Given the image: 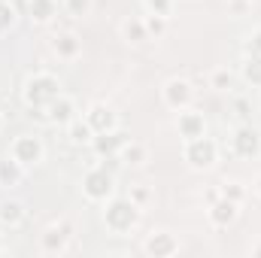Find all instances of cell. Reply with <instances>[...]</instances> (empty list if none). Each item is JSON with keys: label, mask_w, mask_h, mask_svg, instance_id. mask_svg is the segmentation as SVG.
<instances>
[{"label": "cell", "mask_w": 261, "mask_h": 258, "mask_svg": "<svg viewBox=\"0 0 261 258\" xmlns=\"http://www.w3.org/2000/svg\"><path fill=\"white\" fill-rule=\"evenodd\" d=\"M61 94H64L61 79L52 76V73H46V70L31 73V76L24 79V85H21V100H24V107L31 110V116H34V113H43V110H46L55 97H61Z\"/></svg>", "instance_id": "obj_1"}, {"label": "cell", "mask_w": 261, "mask_h": 258, "mask_svg": "<svg viewBox=\"0 0 261 258\" xmlns=\"http://www.w3.org/2000/svg\"><path fill=\"white\" fill-rule=\"evenodd\" d=\"M82 197L88 203H107L110 197H116V170L107 167L103 158H97L85 173H82Z\"/></svg>", "instance_id": "obj_2"}, {"label": "cell", "mask_w": 261, "mask_h": 258, "mask_svg": "<svg viewBox=\"0 0 261 258\" xmlns=\"http://www.w3.org/2000/svg\"><path fill=\"white\" fill-rule=\"evenodd\" d=\"M140 210L143 207H137L130 197H110L103 203V225H107V231L119 234V237L130 234L140 225Z\"/></svg>", "instance_id": "obj_3"}, {"label": "cell", "mask_w": 261, "mask_h": 258, "mask_svg": "<svg viewBox=\"0 0 261 258\" xmlns=\"http://www.w3.org/2000/svg\"><path fill=\"white\" fill-rule=\"evenodd\" d=\"M219 152L222 146L213 140V137H197V140H186L182 143V161L192 167V170H213L216 161H219Z\"/></svg>", "instance_id": "obj_4"}, {"label": "cell", "mask_w": 261, "mask_h": 258, "mask_svg": "<svg viewBox=\"0 0 261 258\" xmlns=\"http://www.w3.org/2000/svg\"><path fill=\"white\" fill-rule=\"evenodd\" d=\"M228 152L243 161L261 158V128H255L252 122H240L228 140Z\"/></svg>", "instance_id": "obj_5"}, {"label": "cell", "mask_w": 261, "mask_h": 258, "mask_svg": "<svg viewBox=\"0 0 261 258\" xmlns=\"http://www.w3.org/2000/svg\"><path fill=\"white\" fill-rule=\"evenodd\" d=\"M9 155L21 164V167H37V164H43L46 161V143L37 137V134H18V137H12V143H9Z\"/></svg>", "instance_id": "obj_6"}, {"label": "cell", "mask_w": 261, "mask_h": 258, "mask_svg": "<svg viewBox=\"0 0 261 258\" xmlns=\"http://www.w3.org/2000/svg\"><path fill=\"white\" fill-rule=\"evenodd\" d=\"M161 100H164L167 110L182 113V110L195 107V85L189 79H182V76H173V79H167L161 85Z\"/></svg>", "instance_id": "obj_7"}, {"label": "cell", "mask_w": 261, "mask_h": 258, "mask_svg": "<svg viewBox=\"0 0 261 258\" xmlns=\"http://www.w3.org/2000/svg\"><path fill=\"white\" fill-rule=\"evenodd\" d=\"M70 240H73V225L67 219H58L40 234V252L43 255H64Z\"/></svg>", "instance_id": "obj_8"}, {"label": "cell", "mask_w": 261, "mask_h": 258, "mask_svg": "<svg viewBox=\"0 0 261 258\" xmlns=\"http://www.w3.org/2000/svg\"><path fill=\"white\" fill-rule=\"evenodd\" d=\"M128 143H130V134L122 131V128H116V131H107V134H94L91 149H94L97 158H119V152H122Z\"/></svg>", "instance_id": "obj_9"}, {"label": "cell", "mask_w": 261, "mask_h": 258, "mask_svg": "<svg viewBox=\"0 0 261 258\" xmlns=\"http://www.w3.org/2000/svg\"><path fill=\"white\" fill-rule=\"evenodd\" d=\"M82 113H79V107H76V100L70 97V94H61V97H55L46 110H43V119L49 122V125H58V128H67L73 119H79Z\"/></svg>", "instance_id": "obj_10"}, {"label": "cell", "mask_w": 261, "mask_h": 258, "mask_svg": "<svg viewBox=\"0 0 261 258\" xmlns=\"http://www.w3.org/2000/svg\"><path fill=\"white\" fill-rule=\"evenodd\" d=\"M82 119L91 125V131H94V134H107V131L122 128L119 113H116L113 107H107V104H91V107L82 113Z\"/></svg>", "instance_id": "obj_11"}, {"label": "cell", "mask_w": 261, "mask_h": 258, "mask_svg": "<svg viewBox=\"0 0 261 258\" xmlns=\"http://www.w3.org/2000/svg\"><path fill=\"white\" fill-rule=\"evenodd\" d=\"M143 252L149 258H170L179 252V240L170 231H152L143 243Z\"/></svg>", "instance_id": "obj_12"}, {"label": "cell", "mask_w": 261, "mask_h": 258, "mask_svg": "<svg viewBox=\"0 0 261 258\" xmlns=\"http://www.w3.org/2000/svg\"><path fill=\"white\" fill-rule=\"evenodd\" d=\"M237 216H240V203H234V200H228V197H219L216 203H210L206 207V219H210V225L213 228H231L234 222H237Z\"/></svg>", "instance_id": "obj_13"}, {"label": "cell", "mask_w": 261, "mask_h": 258, "mask_svg": "<svg viewBox=\"0 0 261 258\" xmlns=\"http://www.w3.org/2000/svg\"><path fill=\"white\" fill-rule=\"evenodd\" d=\"M176 131H179L182 143H186V140H197V137H203V134H206V119H203V113H197L195 107L176 113Z\"/></svg>", "instance_id": "obj_14"}, {"label": "cell", "mask_w": 261, "mask_h": 258, "mask_svg": "<svg viewBox=\"0 0 261 258\" xmlns=\"http://www.w3.org/2000/svg\"><path fill=\"white\" fill-rule=\"evenodd\" d=\"M52 52H55L61 61H76V58L82 55V40H79V34H73V31L55 34V37H52Z\"/></svg>", "instance_id": "obj_15"}, {"label": "cell", "mask_w": 261, "mask_h": 258, "mask_svg": "<svg viewBox=\"0 0 261 258\" xmlns=\"http://www.w3.org/2000/svg\"><path fill=\"white\" fill-rule=\"evenodd\" d=\"M24 222H28V210H24L21 200H15V197L0 200V225H3L6 231H18Z\"/></svg>", "instance_id": "obj_16"}, {"label": "cell", "mask_w": 261, "mask_h": 258, "mask_svg": "<svg viewBox=\"0 0 261 258\" xmlns=\"http://www.w3.org/2000/svg\"><path fill=\"white\" fill-rule=\"evenodd\" d=\"M24 173H28V167H21L9 152L0 158V189H18L24 183Z\"/></svg>", "instance_id": "obj_17"}, {"label": "cell", "mask_w": 261, "mask_h": 258, "mask_svg": "<svg viewBox=\"0 0 261 258\" xmlns=\"http://www.w3.org/2000/svg\"><path fill=\"white\" fill-rule=\"evenodd\" d=\"M28 15L34 24H49L58 15V0H28Z\"/></svg>", "instance_id": "obj_18"}, {"label": "cell", "mask_w": 261, "mask_h": 258, "mask_svg": "<svg viewBox=\"0 0 261 258\" xmlns=\"http://www.w3.org/2000/svg\"><path fill=\"white\" fill-rule=\"evenodd\" d=\"M119 31H122V40H125L128 46H140V43L149 40V31H146L143 18H125Z\"/></svg>", "instance_id": "obj_19"}, {"label": "cell", "mask_w": 261, "mask_h": 258, "mask_svg": "<svg viewBox=\"0 0 261 258\" xmlns=\"http://www.w3.org/2000/svg\"><path fill=\"white\" fill-rule=\"evenodd\" d=\"M64 131H67V140H70L73 146H91V140H94V131H91V125H88L82 116L73 119Z\"/></svg>", "instance_id": "obj_20"}, {"label": "cell", "mask_w": 261, "mask_h": 258, "mask_svg": "<svg viewBox=\"0 0 261 258\" xmlns=\"http://www.w3.org/2000/svg\"><path fill=\"white\" fill-rule=\"evenodd\" d=\"M119 161L125 164V167H143L146 161H149V149L143 146V143H137V140H130L128 146L119 152Z\"/></svg>", "instance_id": "obj_21"}, {"label": "cell", "mask_w": 261, "mask_h": 258, "mask_svg": "<svg viewBox=\"0 0 261 258\" xmlns=\"http://www.w3.org/2000/svg\"><path fill=\"white\" fill-rule=\"evenodd\" d=\"M240 79L252 88H261V55H246L240 64Z\"/></svg>", "instance_id": "obj_22"}, {"label": "cell", "mask_w": 261, "mask_h": 258, "mask_svg": "<svg viewBox=\"0 0 261 258\" xmlns=\"http://www.w3.org/2000/svg\"><path fill=\"white\" fill-rule=\"evenodd\" d=\"M167 21H170V18H164V15L146 12V15H143V24H146V31H149V40H161V37L167 34Z\"/></svg>", "instance_id": "obj_23"}, {"label": "cell", "mask_w": 261, "mask_h": 258, "mask_svg": "<svg viewBox=\"0 0 261 258\" xmlns=\"http://www.w3.org/2000/svg\"><path fill=\"white\" fill-rule=\"evenodd\" d=\"M210 88H213V91H231V88H234V73H231L228 67H216V70L210 73Z\"/></svg>", "instance_id": "obj_24"}, {"label": "cell", "mask_w": 261, "mask_h": 258, "mask_svg": "<svg viewBox=\"0 0 261 258\" xmlns=\"http://www.w3.org/2000/svg\"><path fill=\"white\" fill-rule=\"evenodd\" d=\"M18 21V9L9 3V0H0V37H6Z\"/></svg>", "instance_id": "obj_25"}, {"label": "cell", "mask_w": 261, "mask_h": 258, "mask_svg": "<svg viewBox=\"0 0 261 258\" xmlns=\"http://www.w3.org/2000/svg\"><path fill=\"white\" fill-rule=\"evenodd\" d=\"M61 6L70 18H85V15H91L94 0H61Z\"/></svg>", "instance_id": "obj_26"}, {"label": "cell", "mask_w": 261, "mask_h": 258, "mask_svg": "<svg viewBox=\"0 0 261 258\" xmlns=\"http://www.w3.org/2000/svg\"><path fill=\"white\" fill-rule=\"evenodd\" d=\"M222 197H228L234 203H243L246 200V186L237 183V179H228V183H222Z\"/></svg>", "instance_id": "obj_27"}, {"label": "cell", "mask_w": 261, "mask_h": 258, "mask_svg": "<svg viewBox=\"0 0 261 258\" xmlns=\"http://www.w3.org/2000/svg\"><path fill=\"white\" fill-rule=\"evenodd\" d=\"M243 52H246V55H261V24L252 28V31L243 37Z\"/></svg>", "instance_id": "obj_28"}, {"label": "cell", "mask_w": 261, "mask_h": 258, "mask_svg": "<svg viewBox=\"0 0 261 258\" xmlns=\"http://www.w3.org/2000/svg\"><path fill=\"white\" fill-rule=\"evenodd\" d=\"M143 6H146V12H155V15H164V18L173 15V0H143Z\"/></svg>", "instance_id": "obj_29"}, {"label": "cell", "mask_w": 261, "mask_h": 258, "mask_svg": "<svg viewBox=\"0 0 261 258\" xmlns=\"http://www.w3.org/2000/svg\"><path fill=\"white\" fill-rule=\"evenodd\" d=\"M234 113H237L240 122H252V107H249L246 97H234Z\"/></svg>", "instance_id": "obj_30"}, {"label": "cell", "mask_w": 261, "mask_h": 258, "mask_svg": "<svg viewBox=\"0 0 261 258\" xmlns=\"http://www.w3.org/2000/svg\"><path fill=\"white\" fill-rule=\"evenodd\" d=\"M128 197L137 203V207H146V203H149V197H152V192H149L146 186H130V194H128Z\"/></svg>", "instance_id": "obj_31"}, {"label": "cell", "mask_w": 261, "mask_h": 258, "mask_svg": "<svg viewBox=\"0 0 261 258\" xmlns=\"http://www.w3.org/2000/svg\"><path fill=\"white\" fill-rule=\"evenodd\" d=\"M249 3L252 0H228V6H231V12H234V18H240L246 9H249Z\"/></svg>", "instance_id": "obj_32"}, {"label": "cell", "mask_w": 261, "mask_h": 258, "mask_svg": "<svg viewBox=\"0 0 261 258\" xmlns=\"http://www.w3.org/2000/svg\"><path fill=\"white\" fill-rule=\"evenodd\" d=\"M219 197H222V189H206V207H210V203H216Z\"/></svg>", "instance_id": "obj_33"}, {"label": "cell", "mask_w": 261, "mask_h": 258, "mask_svg": "<svg viewBox=\"0 0 261 258\" xmlns=\"http://www.w3.org/2000/svg\"><path fill=\"white\" fill-rule=\"evenodd\" d=\"M249 255H252V258H261V240H255V243L249 246Z\"/></svg>", "instance_id": "obj_34"}, {"label": "cell", "mask_w": 261, "mask_h": 258, "mask_svg": "<svg viewBox=\"0 0 261 258\" xmlns=\"http://www.w3.org/2000/svg\"><path fill=\"white\" fill-rule=\"evenodd\" d=\"M255 194L261 197V176H258V183H255Z\"/></svg>", "instance_id": "obj_35"}, {"label": "cell", "mask_w": 261, "mask_h": 258, "mask_svg": "<svg viewBox=\"0 0 261 258\" xmlns=\"http://www.w3.org/2000/svg\"><path fill=\"white\" fill-rule=\"evenodd\" d=\"M0 252H6V243H3V234H0Z\"/></svg>", "instance_id": "obj_36"}, {"label": "cell", "mask_w": 261, "mask_h": 258, "mask_svg": "<svg viewBox=\"0 0 261 258\" xmlns=\"http://www.w3.org/2000/svg\"><path fill=\"white\" fill-rule=\"evenodd\" d=\"M0 131H3V113H0Z\"/></svg>", "instance_id": "obj_37"}]
</instances>
